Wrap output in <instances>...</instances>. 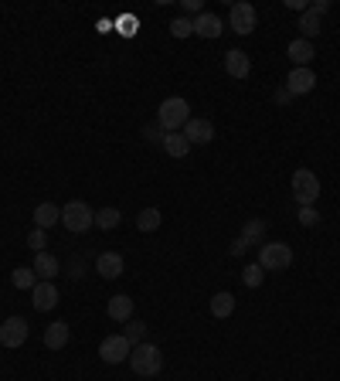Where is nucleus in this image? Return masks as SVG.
I'll list each match as a JSON object with an SVG mask.
<instances>
[{"label": "nucleus", "instance_id": "nucleus-23", "mask_svg": "<svg viewBox=\"0 0 340 381\" xmlns=\"http://www.w3.org/2000/svg\"><path fill=\"white\" fill-rule=\"evenodd\" d=\"M296 28L303 31V38H306V41H313L323 31V20H320V14L306 11V14H300V24H296Z\"/></svg>", "mask_w": 340, "mask_h": 381}, {"label": "nucleus", "instance_id": "nucleus-1", "mask_svg": "<svg viewBox=\"0 0 340 381\" xmlns=\"http://www.w3.org/2000/svg\"><path fill=\"white\" fill-rule=\"evenodd\" d=\"M130 368L140 375V378H153V375H160L164 371V351L157 347V344H133L130 351Z\"/></svg>", "mask_w": 340, "mask_h": 381}, {"label": "nucleus", "instance_id": "nucleus-19", "mask_svg": "<svg viewBox=\"0 0 340 381\" xmlns=\"http://www.w3.org/2000/svg\"><path fill=\"white\" fill-rule=\"evenodd\" d=\"M72 341V330L65 320H55V324L44 327V347H51V351H61L65 344Z\"/></svg>", "mask_w": 340, "mask_h": 381}, {"label": "nucleus", "instance_id": "nucleus-5", "mask_svg": "<svg viewBox=\"0 0 340 381\" xmlns=\"http://www.w3.org/2000/svg\"><path fill=\"white\" fill-rule=\"evenodd\" d=\"M259 266L265 272H283V269L293 266V246H286V242H265L259 248Z\"/></svg>", "mask_w": 340, "mask_h": 381}, {"label": "nucleus", "instance_id": "nucleus-37", "mask_svg": "<svg viewBox=\"0 0 340 381\" xmlns=\"http://www.w3.org/2000/svg\"><path fill=\"white\" fill-rule=\"evenodd\" d=\"M286 4H289L293 11H300V14H306V11H310V4H306V0H286Z\"/></svg>", "mask_w": 340, "mask_h": 381}, {"label": "nucleus", "instance_id": "nucleus-34", "mask_svg": "<svg viewBox=\"0 0 340 381\" xmlns=\"http://www.w3.org/2000/svg\"><path fill=\"white\" fill-rule=\"evenodd\" d=\"M310 11H313V14H327V11H330V4H327V0H313V4H310Z\"/></svg>", "mask_w": 340, "mask_h": 381}, {"label": "nucleus", "instance_id": "nucleus-24", "mask_svg": "<svg viewBox=\"0 0 340 381\" xmlns=\"http://www.w3.org/2000/svg\"><path fill=\"white\" fill-rule=\"evenodd\" d=\"M11 283H14V289H35L38 286V276H35L31 266H18L11 272Z\"/></svg>", "mask_w": 340, "mask_h": 381}, {"label": "nucleus", "instance_id": "nucleus-16", "mask_svg": "<svg viewBox=\"0 0 340 381\" xmlns=\"http://www.w3.org/2000/svg\"><path fill=\"white\" fill-rule=\"evenodd\" d=\"M286 55L293 58V65H296V68H310V61L317 58V52H313V41L296 38V41H289V48H286Z\"/></svg>", "mask_w": 340, "mask_h": 381}, {"label": "nucleus", "instance_id": "nucleus-22", "mask_svg": "<svg viewBox=\"0 0 340 381\" xmlns=\"http://www.w3.org/2000/svg\"><path fill=\"white\" fill-rule=\"evenodd\" d=\"M211 313H214L218 320L231 317V313H235V296H231V293H214V296H211Z\"/></svg>", "mask_w": 340, "mask_h": 381}, {"label": "nucleus", "instance_id": "nucleus-33", "mask_svg": "<svg viewBox=\"0 0 340 381\" xmlns=\"http://www.w3.org/2000/svg\"><path fill=\"white\" fill-rule=\"evenodd\" d=\"M276 102H279V106H289V102H293V92H289V89H276Z\"/></svg>", "mask_w": 340, "mask_h": 381}, {"label": "nucleus", "instance_id": "nucleus-31", "mask_svg": "<svg viewBox=\"0 0 340 381\" xmlns=\"http://www.w3.org/2000/svg\"><path fill=\"white\" fill-rule=\"evenodd\" d=\"M164 130H160V123H150V126H143V140L147 143H164Z\"/></svg>", "mask_w": 340, "mask_h": 381}, {"label": "nucleus", "instance_id": "nucleus-20", "mask_svg": "<svg viewBox=\"0 0 340 381\" xmlns=\"http://www.w3.org/2000/svg\"><path fill=\"white\" fill-rule=\"evenodd\" d=\"M242 242L245 246H265V222L262 218H248L245 222V229H242Z\"/></svg>", "mask_w": 340, "mask_h": 381}, {"label": "nucleus", "instance_id": "nucleus-35", "mask_svg": "<svg viewBox=\"0 0 340 381\" xmlns=\"http://www.w3.org/2000/svg\"><path fill=\"white\" fill-rule=\"evenodd\" d=\"M245 242H242V235H238V238H235V242H231V255H245Z\"/></svg>", "mask_w": 340, "mask_h": 381}, {"label": "nucleus", "instance_id": "nucleus-12", "mask_svg": "<svg viewBox=\"0 0 340 381\" xmlns=\"http://www.w3.org/2000/svg\"><path fill=\"white\" fill-rule=\"evenodd\" d=\"M31 303H35V310H41V313L55 310V306H58V286L41 279V283L31 289Z\"/></svg>", "mask_w": 340, "mask_h": 381}, {"label": "nucleus", "instance_id": "nucleus-17", "mask_svg": "<svg viewBox=\"0 0 340 381\" xmlns=\"http://www.w3.org/2000/svg\"><path fill=\"white\" fill-rule=\"evenodd\" d=\"M106 313L113 317L116 324H126V320H133V300L126 293H116V296H109V303H106Z\"/></svg>", "mask_w": 340, "mask_h": 381}, {"label": "nucleus", "instance_id": "nucleus-29", "mask_svg": "<svg viewBox=\"0 0 340 381\" xmlns=\"http://www.w3.org/2000/svg\"><path fill=\"white\" fill-rule=\"evenodd\" d=\"M170 35H174V38H190V35H194V20H188V18L170 20Z\"/></svg>", "mask_w": 340, "mask_h": 381}, {"label": "nucleus", "instance_id": "nucleus-11", "mask_svg": "<svg viewBox=\"0 0 340 381\" xmlns=\"http://www.w3.org/2000/svg\"><path fill=\"white\" fill-rule=\"evenodd\" d=\"M286 89L293 92V99H296V95H310L317 89V75H313L310 68H293V72L286 75Z\"/></svg>", "mask_w": 340, "mask_h": 381}, {"label": "nucleus", "instance_id": "nucleus-26", "mask_svg": "<svg viewBox=\"0 0 340 381\" xmlns=\"http://www.w3.org/2000/svg\"><path fill=\"white\" fill-rule=\"evenodd\" d=\"M119 222H123V214L116 208H102V211H95V225L102 231H113V229H119Z\"/></svg>", "mask_w": 340, "mask_h": 381}, {"label": "nucleus", "instance_id": "nucleus-6", "mask_svg": "<svg viewBox=\"0 0 340 381\" xmlns=\"http://www.w3.org/2000/svg\"><path fill=\"white\" fill-rule=\"evenodd\" d=\"M255 24H259V14H255V7L245 4V0H238V4H231V14H228V28L235 31V35H252L255 31Z\"/></svg>", "mask_w": 340, "mask_h": 381}, {"label": "nucleus", "instance_id": "nucleus-14", "mask_svg": "<svg viewBox=\"0 0 340 381\" xmlns=\"http://www.w3.org/2000/svg\"><path fill=\"white\" fill-rule=\"evenodd\" d=\"M225 72L231 78H248L252 75V58H248L242 48H231L225 55Z\"/></svg>", "mask_w": 340, "mask_h": 381}, {"label": "nucleus", "instance_id": "nucleus-4", "mask_svg": "<svg viewBox=\"0 0 340 381\" xmlns=\"http://www.w3.org/2000/svg\"><path fill=\"white\" fill-rule=\"evenodd\" d=\"M61 225L72 231V235H82V231H89L95 225V211L85 201H68L61 208Z\"/></svg>", "mask_w": 340, "mask_h": 381}, {"label": "nucleus", "instance_id": "nucleus-3", "mask_svg": "<svg viewBox=\"0 0 340 381\" xmlns=\"http://www.w3.org/2000/svg\"><path fill=\"white\" fill-rule=\"evenodd\" d=\"M293 198H296V205L300 208H313L317 205V198H320V177L310 171V167H300V171H293Z\"/></svg>", "mask_w": 340, "mask_h": 381}, {"label": "nucleus", "instance_id": "nucleus-2", "mask_svg": "<svg viewBox=\"0 0 340 381\" xmlns=\"http://www.w3.org/2000/svg\"><path fill=\"white\" fill-rule=\"evenodd\" d=\"M188 119H190V106H188V99H181V95L164 99L160 109H157V123H160L164 133H181Z\"/></svg>", "mask_w": 340, "mask_h": 381}, {"label": "nucleus", "instance_id": "nucleus-32", "mask_svg": "<svg viewBox=\"0 0 340 381\" xmlns=\"http://www.w3.org/2000/svg\"><path fill=\"white\" fill-rule=\"evenodd\" d=\"M317 222H320L317 208H300V225H303V229H313Z\"/></svg>", "mask_w": 340, "mask_h": 381}, {"label": "nucleus", "instance_id": "nucleus-10", "mask_svg": "<svg viewBox=\"0 0 340 381\" xmlns=\"http://www.w3.org/2000/svg\"><path fill=\"white\" fill-rule=\"evenodd\" d=\"M221 31H225V20L218 18V14H208V11H201L198 18H194V35L205 41H214L221 38Z\"/></svg>", "mask_w": 340, "mask_h": 381}, {"label": "nucleus", "instance_id": "nucleus-18", "mask_svg": "<svg viewBox=\"0 0 340 381\" xmlns=\"http://www.w3.org/2000/svg\"><path fill=\"white\" fill-rule=\"evenodd\" d=\"M55 225H61V208L58 205H51V201H41L38 208H35V229H55Z\"/></svg>", "mask_w": 340, "mask_h": 381}, {"label": "nucleus", "instance_id": "nucleus-13", "mask_svg": "<svg viewBox=\"0 0 340 381\" xmlns=\"http://www.w3.org/2000/svg\"><path fill=\"white\" fill-rule=\"evenodd\" d=\"M123 269H126V262H123L119 252H102V255L95 259V272H99L102 279H119Z\"/></svg>", "mask_w": 340, "mask_h": 381}, {"label": "nucleus", "instance_id": "nucleus-15", "mask_svg": "<svg viewBox=\"0 0 340 381\" xmlns=\"http://www.w3.org/2000/svg\"><path fill=\"white\" fill-rule=\"evenodd\" d=\"M35 276L38 279H44V283H51L58 272H61V262H58V255H51V252H35Z\"/></svg>", "mask_w": 340, "mask_h": 381}, {"label": "nucleus", "instance_id": "nucleus-27", "mask_svg": "<svg viewBox=\"0 0 340 381\" xmlns=\"http://www.w3.org/2000/svg\"><path fill=\"white\" fill-rule=\"evenodd\" d=\"M262 279H265V269L259 266V262H248V266L242 269V283H245L248 289H259Z\"/></svg>", "mask_w": 340, "mask_h": 381}, {"label": "nucleus", "instance_id": "nucleus-25", "mask_svg": "<svg viewBox=\"0 0 340 381\" xmlns=\"http://www.w3.org/2000/svg\"><path fill=\"white\" fill-rule=\"evenodd\" d=\"M160 222H164V218H160V208H143L136 214V229L140 231H157Z\"/></svg>", "mask_w": 340, "mask_h": 381}, {"label": "nucleus", "instance_id": "nucleus-28", "mask_svg": "<svg viewBox=\"0 0 340 381\" xmlns=\"http://www.w3.org/2000/svg\"><path fill=\"white\" fill-rule=\"evenodd\" d=\"M123 337H126L130 344H143V337H147V327H143V320H126Z\"/></svg>", "mask_w": 340, "mask_h": 381}, {"label": "nucleus", "instance_id": "nucleus-7", "mask_svg": "<svg viewBox=\"0 0 340 381\" xmlns=\"http://www.w3.org/2000/svg\"><path fill=\"white\" fill-rule=\"evenodd\" d=\"M130 351H133V344L123 337V334H113V337H106V341L99 344V358L106 364H123V361H130Z\"/></svg>", "mask_w": 340, "mask_h": 381}, {"label": "nucleus", "instance_id": "nucleus-8", "mask_svg": "<svg viewBox=\"0 0 340 381\" xmlns=\"http://www.w3.org/2000/svg\"><path fill=\"white\" fill-rule=\"evenodd\" d=\"M181 133L188 136L190 147H194V143H198V147H205V143H211V140H214V123H211V119H201V116H198V119L190 116L188 123H184V130H181Z\"/></svg>", "mask_w": 340, "mask_h": 381}, {"label": "nucleus", "instance_id": "nucleus-9", "mask_svg": "<svg viewBox=\"0 0 340 381\" xmlns=\"http://www.w3.org/2000/svg\"><path fill=\"white\" fill-rule=\"evenodd\" d=\"M24 341H28V320L24 317H7L0 324V344L4 347H20Z\"/></svg>", "mask_w": 340, "mask_h": 381}, {"label": "nucleus", "instance_id": "nucleus-30", "mask_svg": "<svg viewBox=\"0 0 340 381\" xmlns=\"http://www.w3.org/2000/svg\"><path fill=\"white\" fill-rule=\"evenodd\" d=\"M44 246H48V235H44V229H35L31 235H28V248H35V252H44Z\"/></svg>", "mask_w": 340, "mask_h": 381}, {"label": "nucleus", "instance_id": "nucleus-36", "mask_svg": "<svg viewBox=\"0 0 340 381\" xmlns=\"http://www.w3.org/2000/svg\"><path fill=\"white\" fill-rule=\"evenodd\" d=\"M184 11L188 14H201V0H184Z\"/></svg>", "mask_w": 340, "mask_h": 381}, {"label": "nucleus", "instance_id": "nucleus-21", "mask_svg": "<svg viewBox=\"0 0 340 381\" xmlns=\"http://www.w3.org/2000/svg\"><path fill=\"white\" fill-rule=\"evenodd\" d=\"M160 147H164V150H167L170 157H177V160H181V157H188V153H190V143H188V136H184V133H167V136H164V143H160Z\"/></svg>", "mask_w": 340, "mask_h": 381}]
</instances>
